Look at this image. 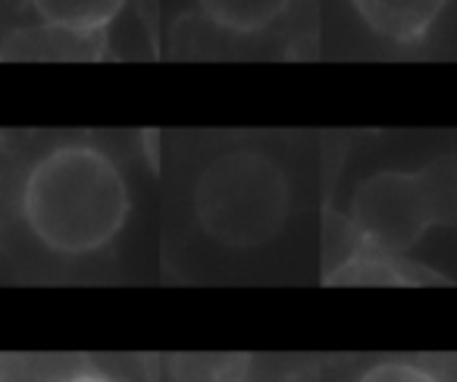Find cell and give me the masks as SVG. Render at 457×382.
Returning <instances> with one entry per match:
<instances>
[{"label":"cell","instance_id":"8fae6325","mask_svg":"<svg viewBox=\"0 0 457 382\" xmlns=\"http://www.w3.org/2000/svg\"><path fill=\"white\" fill-rule=\"evenodd\" d=\"M242 382H267V379H257V376H248V379H242Z\"/></svg>","mask_w":457,"mask_h":382},{"label":"cell","instance_id":"7a4b0ae2","mask_svg":"<svg viewBox=\"0 0 457 382\" xmlns=\"http://www.w3.org/2000/svg\"><path fill=\"white\" fill-rule=\"evenodd\" d=\"M295 207L292 166L261 141H228L191 176V223L226 254H254L279 242Z\"/></svg>","mask_w":457,"mask_h":382},{"label":"cell","instance_id":"6da1fadb","mask_svg":"<svg viewBox=\"0 0 457 382\" xmlns=\"http://www.w3.org/2000/svg\"><path fill=\"white\" fill-rule=\"evenodd\" d=\"M135 191L122 160L101 141L45 145L13 188V217L26 238L63 263L104 257L126 232Z\"/></svg>","mask_w":457,"mask_h":382},{"label":"cell","instance_id":"3957f363","mask_svg":"<svg viewBox=\"0 0 457 382\" xmlns=\"http://www.w3.org/2000/svg\"><path fill=\"white\" fill-rule=\"evenodd\" d=\"M457 223V157L429 166H382L354 185L345 213L351 248L407 257L426 232Z\"/></svg>","mask_w":457,"mask_h":382},{"label":"cell","instance_id":"5b68a950","mask_svg":"<svg viewBox=\"0 0 457 382\" xmlns=\"http://www.w3.org/2000/svg\"><path fill=\"white\" fill-rule=\"evenodd\" d=\"M351 13L376 41L413 51L432 41L451 0H348Z\"/></svg>","mask_w":457,"mask_h":382},{"label":"cell","instance_id":"277c9868","mask_svg":"<svg viewBox=\"0 0 457 382\" xmlns=\"http://www.w3.org/2000/svg\"><path fill=\"white\" fill-rule=\"evenodd\" d=\"M129 4L132 0H22L41 38L70 41L76 47L104 45Z\"/></svg>","mask_w":457,"mask_h":382},{"label":"cell","instance_id":"ba28073f","mask_svg":"<svg viewBox=\"0 0 457 382\" xmlns=\"http://www.w3.org/2000/svg\"><path fill=\"white\" fill-rule=\"evenodd\" d=\"M251 354H172L170 379L172 382H242L251 376Z\"/></svg>","mask_w":457,"mask_h":382},{"label":"cell","instance_id":"9c48e42d","mask_svg":"<svg viewBox=\"0 0 457 382\" xmlns=\"http://www.w3.org/2000/svg\"><path fill=\"white\" fill-rule=\"evenodd\" d=\"M351 382H448L436 367H426L423 361H411V357H379V361L367 363L357 370Z\"/></svg>","mask_w":457,"mask_h":382},{"label":"cell","instance_id":"30bf717a","mask_svg":"<svg viewBox=\"0 0 457 382\" xmlns=\"http://www.w3.org/2000/svg\"><path fill=\"white\" fill-rule=\"evenodd\" d=\"M54 382H122L120 376H113L104 367H70L66 373H60Z\"/></svg>","mask_w":457,"mask_h":382},{"label":"cell","instance_id":"8992f818","mask_svg":"<svg viewBox=\"0 0 457 382\" xmlns=\"http://www.w3.org/2000/svg\"><path fill=\"white\" fill-rule=\"evenodd\" d=\"M445 276L432 273L423 263L376 248H351L326 276V286L354 288H401V286H445Z\"/></svg>","mask_w":457,"mask_h":382},{"label":"cell","instance_id":"52a82bcc","mask_svg":"<svg viewBox=\"0 0 457 382\" xmlns=\"http://www.w3.org/2000/svg\"><path fill=\"white\" fill-rule=\"evenodd\" d=\"M298 0H191L195 16L226 38L254 41L273 35Z\"/></svg>","mask_w":457,"mask_h":382}]
</instances>
